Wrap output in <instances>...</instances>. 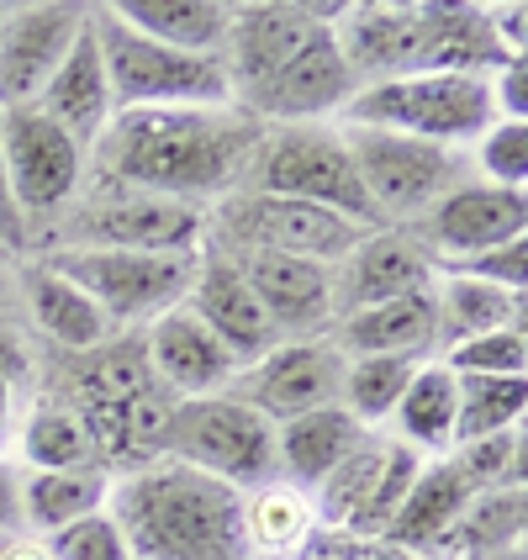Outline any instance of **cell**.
Here are the masks:
<instances>
[{"label": "cell", "mask_w": 528, "mask_h": 560, "mask_svg": "<svg viewBox=\"0 0 528 560\" xmlns=\"http://www.w3.org/2000/svg\"><path fill=\"white\" fill-rule=\"evenodd\" d=\"M259 132L265 122L238 106H149L112 112L91 149L101 154L106 186L207 207L244 186Z\"/></svg>", "instance_id": "6da1fadb"}, {"label": "cell", "mask_w": 528, "mask_h": 560, "mask_svg": "<svg viewBox=\"0 0 528 560\" xmlns=\"http://www.w3.org/2000/svg\"><path fill=\"white\" fill-rule=\"evenodd\" d=\"M106 513L117 518L132 560H254L244 492L180 460H154L112 481Z\"/></svg>", "instance_id": "7a4b0ae2"}, {"label": "cell", "mask_w": 528, "mask_h": 560, "mask_svg": "<svg viewBox=\"0 0 528 560\" xmlns=\"http://www.w3.org/2000/svg\"><path fill=\"white\" fill-rule=\"evenodd\" d=\"M63 407L85 423L95 466L132 476V470L164 460V434H169L175 397L149 371L143 339L91 349V360L74 375V402Z\"/></svg>", "instance_id": "3957f363"}, {"label": "cell", "mask_w": 528, "mask_h": 560, "mask_svg": "<svg viewBox=\"0 0 528 560\" xmlns=\"http://www.w3.org/2000/svg\"><path fill=\"white\" fill-rule=\"evenodd\" d=\"M95 48L106 63V85L117 112L149 106H233V80L222 54H180L132 32L112 16V5H91Z\"/></svg>", "instance_id": "277c9868"}, {"label": "cell", "mask_w": 528, "mask_h": 560, "mask_svg": "<svg viewBox=\"0 0 528 560\" xmlns=\"http://www.w3.org/2000/svg\"><path fill=\"white\" fill-rule=\"evenodd\" d=\"M343 127H380L402 132L418 143L460 149L497 122L486 74H402V80H375L349 95L339 112Z\"/></svg>", "instance_id": "5b68a950"}, {"label": "cell", "mask_w": 528, "mask_h": 560, "mask_svg": "<svg viewBox=\"0 0 528 560\" xmlns=\"http://www.w3.org/2000/svg\"><path fill=\"white\" fill-rule=\"evenodd\" d=\"M238 190L291 196V201H312L322 212H339V218L360 222V228H380L375 207L365 201V190H360L354 159L343 149V132L322 122L265 127Z\"/></svg>", "instance_id": "8992f818"}, {"label": "cell", "mask_w": 528, "mask_h": 560, "mask_svg": "<svg viewBox=\"0 0 528 560\" xmlns=\"http://www.w3.org/2000/svg\"><path fill=\"white\" fill-rule=\"evenodd\" d=\"M164 460H180L233 492H254V487L275 481V429L233 392L175 402L169 434H164Z\"/></svg>", "instance_id": "52a82bcc"}, {"label": "cell", "mask_w": 528, "mask_h": 560, "mask_svg": "<svg viewBox=\"0 0 528 560\" xmlns=\"http://www.w3.org/2000/svg\"><path fill=\"white\" fill-rule=\"evenodd\" d=\"M343 149L354 159V175L360 190L375 207L380 228H397V222H418L434 201H444L449 190L466 180V164L455 149H438V143H418L402 132H380V127H343Z\"/></svg>", "instance_id": "ba28073f"}, {"label": "cell", "mask_w": 528, "mask_h": 560, "mask_svg": "<svg viewBox=\"0 0 528 560\" xmlns=\"http://www.w3.org/2000/svg\"><path fill=\"white\" fill-rule=\"evenodd\" d=\"M207 233H218V249H259V254H291V259H312V265H339L365 233L360 222L322 212L312 201H291V196H259V190H233L222 196L218 212H207Z\"/></svg>", "instance_id": "9c48e42d"}, {"label": "cell", "mask_w": 528, "mask_h": 560, "mask_svg": "<svg viewBox=\"0 0 528 560\" xmlns=\"http://www.w3.org/2000/svg\"><path fill=\"white\" fill-rule=\"evenodd\" d=\"M201 254H127V249H59L43 265H54L63 280H74L106 323H154L169 307H180L196 280Z\"/></svg>", "instance_id": "30bf717a"}, {"label": "cell", "mask_w": 528, "mask_h": 560, "mask_svg": "<svg viewBox=\"0 0 528 560\" xmlns=\"http://www.w3.org/2000/svg\"><path fill=\"white\" fill-rule=\"evenodd\" d=\"M63 249H127V254H196L207 238V207L106 186L69 218Z\"/></svg>", "instance_id": "8fae6325"}, {"label": "cell", "mask_w": 528, "mask_h": 560, "mask_svg": "<svg viewBox=\"0 0 528 560\" xmlns=\"http://www.w3.org/2000/svg\"><path fill=\"white\" fill-rule=\"evenodd\" d=\"M0 159L16 190L22 218H59L74 201L80 175H85V149L54 127L37 106H11L0 112Z\"/></svg>", "instance_id": "7c38bea8"}, {"label": "cell", "mask_w": 528, "mask_h": 560, "mask_svg": "<svg viewBox=\"0 0 528 560\" xmlns=\"http://www.w3.org/2000/svg\"><path fill=\"white\" fill-rule=\"evenodd\" d=\"M418 249L429 254L434 270H449L470 254L528 238V196L524 190H502L486 180H460L444 201H434L407 233Z\"/></svg>", "instance_id": "4fadbf2b"}, {"label": "cell", "mask_w": 528, "mask_h": 560, "mask_svg": "<svg viewBox=\"0 0 528 560\" xmlns=\"http://www.w3.org/2000/svg\"><path fill=\"white\" fill-rule=\"evenodd\" d=\"M333 27H339V22H333ZM333 27H317L291 59L280 63L275 74H265V80H259L254 91L238 95L233 106L249 112L254 122H270V127L317 122V117H328V112H343L349 95L360 91V80H354V69L343 59Z\"/></svg>", "instance_id": "5bb4252c"}, {"label": "cell", "mask_w": 528, "mask_h": 560, "mask_svg": "<svg viewBox=\"0 0 528 560\" xmlns=\"http://www.w3.org/2000/svg\"><path fill=\"white\" fill-rule=\"evenodd\" d=\"M343 386V354L328 339H285L270 354H259L254 365L233 375V397L244 407H254L270 429L317 412V407H333Z\"/></svg>", "instance_id": "9a60e30c"}, {"label": "cell", "mask_w": 528, "mask_h": 560, "mask_svg": "<svg viewBox=\"0 0 528 560\" xmlns=\"http://www.w3.org/2000/svg\"><path fill=\"white\" fill-rule=\"evenodd\" d=\"M85 27H91V5L74 0L0 5V112L32 106Z\"/></svg>", "instance_id": "2e32d148"}, {"label": "cell", "mask_w": 528, "mask_h": 560, "mask_svg": "<svg viewBox=\"0 0 528 560\" xmlns=\"http://www.w3.org/2000/svg\"><path fill=\"white\" fill-rule=\"evenodd\" d=\"M227 254V249H218ZM238 265V276L249 280L259 312L270 317L275 339H328L333 328V270L312 265V259H291V254H259L238 249L227 254Z\"/></svg>", "instance_id": "e0dca14e"}, {"label": "cell", "mask_w": 528, "mask_h": 560, "mask_svg": "<svg viewBox=\"0 0 528 560\" xmlns=\"http://www.w3.org/2000/svg\"><path fill=\"white\" fill-rule=\"evenodd\" d=\"M434 280L438 270L429 265V254L418 249L402 228H375L333 265V317L434 291Z\"/></svg>", "instance_id": "ac0fdd59"}, {"label": "cell", "mask_w": 528, "mask_h": 560, "mask_svg": "<svg viewBox=\"0 0 528 560\" xmlns=\"http://www.w3.org/2000/svg\"><path fill=\"white\" fill-rule=\"evenodd\" d=\"M143 354H149L154 381L175 397V402L218 397V392L233 386V375H238V360L212 339V328H207L186 302L149 323V334H143Z\"/></svg>", "instance_id": "d6986e66"}, {"label": "cell", "mask_w": 528, "mask_h": 560, "mask_svg": "<svg viewBox=\"0 0 528 560\" xmlns=\"http://www.w3.org/2000/svg\"><path fill=\"white\" fill-rule=\"evenodd\" d=\"M186 307L212 328V339L238 360V371L254 365L259 354H270L280 343L275 328H270V317L254 302L249 280L238 276V265H233L227 254L196 259V280H190V291H186Z\"/></svg>", "instance_id": "ffe728a7"}, {"label": "cell", "mask_w": 528, "mask_h": 560, "mask_svg": "<svg viewBox=\"0 0 528 560\" xmlns=\"http://www.w3.org/2000/svg\"><path fill=\"white\" fill-rule=\"evenodd\" d=\"M328 343L343 360H365V354H407V360H429L438 343V317H434V291L418 296H397L380 307H360L333 317Z\"/></svg>", "instance_id": "44dd1931"}, {"label": "cell", "mask_w": 528, "mask_h": 560, "mask_svg": "<svg viewBox=\"0 0 528 560\" xmlns=\"http://www.w3.org/2000/svg\"><path fill=\"white\" fill-rule=\"evenodd\" d=\"M54 127H63L80 149H91L101 138V127L112 122V85H106V63L95 48V27L80 32V43L63 54V63L54 69V80L43 85V95L32 101Z\"/></svg>", "instance_id": "7402d4cb"}, {"label": "cell", "mask_w": 528, "mask_h": 560, "mask_svg": "<svg viewBox=\"0 0 528 560\" xmlns=\"http://www.w3.org/2000/svg\"><path fill=\"white\" fill-rule=\"evenodd\" d=\"M476 498V487H470L460 466L449 460V455H438V460H423L418 470V481H412V492L402 498V508L391 513V524L380 529L386 545H402V550H418V556H438V545H444V534L455 529V518L466 513V502Z\"/></svg>", "instance_id": "603a6c76"}, {"label": "cell", "mask_w": 528, "mask_h": 560, "mask_svg": "<svg viewBox=\"0 0 528 560\" xmlns=\"http://www.w3.org/2000/svg\"><path fill=\"white\" fill-rule=\"evenodd\" d=\"M365 434H371V429H360L339 402L317 407V412H302V418H291V423L275 429V476H285L291 487L312 492Z\"/></svg>", "instance_id": "cb8c5ba5"}, {"label": "cell", "mask_w": 528, "mask_h": 560, "mask_svg": "<svg viewBox=\"0 0 528 560\" xmlns=\"http://www.w3.org/2000/svg\"><path fill=\"white\" fill-rule=\"evenodd\" d=\"M106 502H112V470L106 466L27 470L22 476V534L48 539V534L101 513Z\"/></svg>", "instance_id": "d4e9b609"}, {"label": "cell", "mask_w": 528, "mask_h": 560, "mask_svg": "<svg viewBox=\"0 0 528 560\" xmlns=\"http://www.w3.org/2000/svg\"><path fill=\"white\" fill-rule=\"evenodd\" d=\"M112 16L127 22L132 32H143V37H154V43H164V48L222 54L233 5L227 0H122V5H112Z\"/></svg>", "instance_id": "484cf974"}, {"label": "cell", "mask_w": 528, "mask_h": 560, "mask_svg": "<svg viewBox=\"0 0 528 560\" xmlns=\"http://www.w3.org/2000/svg\"><path fill=\"white\" fill-rule=\"evenodd\" d=\"M455 418H460V386L438 360H423L412 381H407L402 402L391 412L397 423V444L418 450L423 460H438L455 450Z\"/></svg>", "instance_id": "4316f807"}, {"label": "cell", "mask_w": 528, "mask_h": 560, "mask_svg": "<svg viewBox=\"0 0 528 560\" xmlns=\"http://www.w3.org/2000/svg\"><path fill=\"white\" fill-rule=\"evenodd\" d=\"M22 291H27L32 323H37V328H43L54 343H63V349L91 354V349H101V343L112 339L106 312L95 307V302L80 291V285H74V280H63L54 265H32L27 280H22Z\"/></svg>", "instance_id": "83f0119b"}, {"label": "cell", "mask_w": 528, "mask_h": 560, "mask_svg": "<svg viewBox=\"0 0 528 560\" xmlns=\"http://www.w3.org/2000/svg\"><path fill=\"white\" fill-rule=\"evenodd\" d=\"M524 524H528V498L524 487H492V492H476L466 502V513L455 518V529L444 534L438 556L444 560H492L507 556L524 545Z\"/></svg>", "instance_id": "f1b7e54d"}, {"label": "cell", "mask_w": 528, "mask_h": 560, "mask_svg": "<svg viewBox=\"0 0 528 560\" xmlns=\"http://www.w3.org/2000/svg\"><path fill=\"white\" fill-rule=\"evenodd\" d=\"M434 317H438V343L455 349V343L497 334V328H524V296H513L502 285H486V280L438 276Z\"/></svg>", "instance_id": "f546056e"}, {"label": "cell", "mask_w": 528, "mask_h": 560, "mask_svg": "<svg viewBox=\"0 0 528 560\" xmlns=\"http://www.w3.org/2000/svg\"><path fill=\"white\" fill-rule=\"evenodd\" d=\"M244 529H249L254 560L259 556H270V560L302 556L312 529H317L312 498L302 492V487H291V481H280L275 476V481H265V487L244 492Z\"/></svg>", "instance_id": "4dcf8cb0"}, {"label": "cell", "mask_w": 528, "mask_h": 560, "mask_svg": "<svg viewBox=\"0 0 528 560\" xmlns=\"http://www.w3.org/2000/svg\"><path fill=\"white\" fill-rule=\"evenodd\" d=\"M380 455H386V439H360L339 466L328 470L317 487H312V518L328 534H354L365 518V502L375 492V476H380Z\"/></svg>", "instance_id": "1f68e13d"}, {"label": "cell", "mask_w": 528, "mask_h": 560, "mask_svg": "<svg viewBox=\"0 0 528 560\" xmlns=\"http://www.w3.org/2000/svg\"><path fill=\"white\" fill-rule=\"evenodd\" d=\"M423 360H407V354H365V360H343V386H339V407L360 423H391V412L402 402L407 381Z\"/></svg>", "instance_id": "d6a6232c"}, {"label": "cell", "mask_w": 528, "mask_h": 560, "mask_svg": "<svg viewBox=\"0 0 528 560\" xmlns=\"http://www.w3.org/2000/svg\"><path fill=\"white\" fill-rule=\"evenodd\" d=\"M460 386V418H455V444L486 434L524 429L528 375H455Z\"/></svg>", "instance_id": "836d02e7"}, {"label": "cell", "mask_w": 528, "mask_h": 560, "mask_svg": "<svg viewBox=\"0 0 528 560\" xmlns=\"http://www.w3.org/2000/svg\"><path fill=\"white\" fill-rule=\"evenodd\" d=\"M16 450L27 470H74V466H95V450L85 423L69 412L63 402H43L32 407L27 418L16 423Z\"/></svg>", "instance_id": "e575fe53"}, {"label": "cell", "mask_w": 528, "mask_h": 560, "mask_svg": "<svg viewBox=\"0 0 528 560\" xmlns=\"http://www.w3.org/2000/svg\"><path fill=\"white\" fill-rule=\"evenodd\" d=\"M449 460L460 466L476 492H492V487H524V429H507V434H486L455 444Z\"/></svg>", "instance_id": "d590c367"}, {"label": "cell", "mask_w": 528, "mask_h": 560, "mask_svg": "<svg viewBox=\"0 0 528 560\" xmlns=\"http://www.w3.org/2000/svg\"><path fill=\"white\" fill-rule=\"evenodd\" d=\"M438 365L449 375H528V334L524 328L481 334V339H466V343H455V349H444Z\"/></svg>", "instance_id": "8d00e7d4"}, {"label": "cell", "mask_w": 528, "mask_h": 560, "mask_svg": "<svg viewBox=\"0 0 528 560\" xmlns=\"http://www.w3.org/2000/svg\"><path fill=\"white\" fill-rule=\"evenodd\" d=\"M418 470H423V455H418V450H407V444H397V439H386L380 476H375V492H371V502H365V518H360L354 539H380V529L391 524V513H397L402 498L412 492Z\"/></svg>", "instance_id": "74e56055"}, {"label": "cell", "mask_w": 528, "mask_h": 560, "mask_svg": "<svg viewBox=\"0 0 528 560\" xmlns=\"http://www.w3.org/2000/svg\"><path fill=\"white\" fill-rule=\"evenodd\" d=\"M481 180L502 190L528 186V122H492L481 132Z\"/></svg>", "instance_id": "f35d334b"}, {"label": "cell", "mask_w": 528, "mask_h": 560, "mask_svg": "<svg viewBox=\"0 0 528 560\" xmlns=\"http://www.w3.org/2000/svg\"><path fill=\"white\" fill-rule=\"evenodd\" d=\"M48 550H54V560H132L122 529H117V518L106 508L80 518V524H69V529L48 534Z\"/></svg>", "instance_id": "ab89813d"}, {"label": "cell", "mask_w": 528, "mask_h": 560, "mask_svg": "<svg viewBox=\"0 0 528 560\" xmlns=\"http://www.w3.org/2000/svg\"><path fill=\"white\" fill-rule=\"evenodd\" d=\"M438 276L486 280V285H502V291L524 296V291H528V238H513V244H497V249L470 254V259L449 265V270H438Z\"/></svg>", "instance_id": "60d3db41"}, {"label": "cell", "mask_w": 528, "mask_h": 560, "mask_svg": "<svg viewBox=\"0 0 528 560\" xmlns=\"http://www.w3.org/2000/svg\"><path fill=\"white\" fill-rule=\"evenodd\" d=\"M486 91H492V112L497 122H524L528 117V63L513 59L486 74Z\"/></svg>", "instance_id": "b9f144b4"}, {"label": "cell", "mask_w": 528, "mask_h": 560, "mask_svg": "<svg viewBox=\"0 0 528 560\" xmlns=\"http://www.w3.org/2000/svg\"><path fill=\"white\" fill-rule=\"evenodd\" d=\"M27 238H32V222L22 218L16 190H11V175H5V159H0V254H22Z\"/></svg>", "instance_id": "7bdbcfd3"}, {"label": "cell", "mask_w": 528, "mask_h": 560, "mask_svg": "<svg viewBox=\"0 0 528 560\" xmlns=\"http://www.w3.org/2000/svg\"><path fill=\"white\" fill-rule=\"evenodd\" d=\"M486 22H492V37H497V48L507 54V59H524V22H528V11H524V0H513V5H492L486 11Z\"/></svg>", "instance_id": "ee69618b"}, {"label": "cell", "mask_w": 528, "mask_h": 560, "mask_svg": "<svg viewBox=\"0 0 528 560\" xmlns=\"http://www.w3.org/2000/svg\"><path fill=\"white\" fill-rule=\"evenodd\" d=\"M0 534H22V470L0 455Z\"/></svg>", "instance_id": "f6af8a7d"}, {"label": "cell", "mask_w": 528, "mask_h": 560, "mask_svg": "<svg viewBox=\"0 0 528 560\" xmlns=\"http://www.w3.org/2000/svg\"><path fill=\"white\" fill-rule=\"evenodd\" d=\"M343 556L349 560H429V556H418V550H402V545H386V539H354V534H343Z\"/></svg>", "instance_id": "bcb514c9"}, {"label": "cell", "mask_w": 528, "mask_h": 560, "mask_svg": "<svg viewBox=\"0 0 528 560\" xmlns=\"http://www.w3.org/2000/svg\"><path fill=\"white\" fill-rule=\"evenodd\" d=\"M0 560H54V550H48V539H37V534H11Z\"/></svg>", "instance_id": "7dc6e473"}, {"label": "cell", "mask_w": 528, "mask_h": 560, "mask_svg": "<svg viewBox=\"0 0 528 560\" xmlns=\"http://www.w3.org/2000/svg\"><path fill=\"white\" fill-rule=\"evenodd\" d=\"M11 434H16V392H11V375L0 371V450Z\"/></svg>", "instance_id": "c3c4849f"}, {"label": "cell", "mask_w": 528, "mask_h": 560, "mask_svg": "<svg viewBox=\"0 0 528 560\" xmlns=\"http://www.w3.org/2000/svg\"><path fill=\"white\" fill-rule=\"evenodd\" d=\"M302 560H349V556H343V534H339V539H333V534H328V539H307Z\"/></svg>", "instance_id": "681fc988"}, {"label": "cell", "mask_w": 528, "mask_h": 560, "mask_svg": "<svg viewBox=\"0 0 528 560\" xmlns=\"http://www.w3.org/2000/svg\"><path fill=\"white\" fill-rule=\"evenodd\" d=\"M492 560H524V545H518V550H507V556H492Z\"/></svg>", "instance_id": "f907efd6"}, {"label": "cell", "mask_w": 528, "mask_h": 560, "mask_svg": "<svg viewBox=\"0 0 528 560\" xmlns=\"http://www.w3.org/2000/svg\"><path fill=\"white\" fill-rule=\"evenodd\" d=\"M5 539H11V534H0V550H5Z\"/></svg>", "instance_id": "816d5d0a"}]
</instances>
